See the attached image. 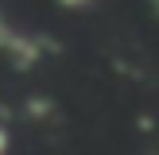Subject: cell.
<instances>
[{
  "instance_id": "6da1fadb",
  "label": "cell",
  "mask_w": 159,
  "mask_h": 155,
  "mask_svg": "<svg viewBox=\"0 0 159 155\" xmlns=\"http://www.w3.org/2000/svg\"><path fill=\"white\" fill-rule=\"evenodd\" d=\"M0 151H4V132H0Z\"/></svg>"
}]
</instances>
